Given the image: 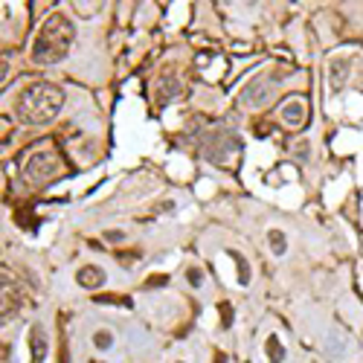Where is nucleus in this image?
Returning a JSON list of instances; mask_svg holds the SVG:
<instances>
[{
  "instance_id": "9b49d317",
  "label": "nucleus",
  "mask_w": 363,
  "mask_h": 363,
  "mask_svg": "<svg viewBox=\"0 0 363 363\" xmlns=\"http://www.w3.org/2000/svg\"><path fill=\"white\" fill-rule=\"evenodd\" d=\"M264 349H267L270 363H282V360H285V349H282V343H279V337H277V335H270V337H267Z\"/></svg>"
},
{
  "instance_id": "7ed1b4c3",
  "label": "nucleus",
  "mask_w": 363,
  "mask_h": 363,
  "mask_svg": "<svg viewBox=\"0 0 363 363\" xmlns=\"http://www.w3.org/2000/svg\"><path fill=\"white\" fill-rule=\"evenodd\" d=\"M62 172V160H58L55 151H35L33 157L23 166V184L29 186H44Z\"/></svg>"
},
{
  "instance_id": "0eeeda50",
  "label": "nucleus",
  "mask_w": 363,
  "mask_h": 363,
  "mask_svg": "<svg viewBox=\"0 0 363 363\" xmlns=\"http://www.w3.org/2000/svg\"><path fill=\"white\" fill-rule=\"evenodd\" d=\"M241 99H245L247 105H264L270 99V87H264L262 82H253L245 94H241Z\"/></svg>"
},
{
  "instance_id": "423d86ee",
  "label": "nucleus",
  "mask_w": 363,
  "mask_h": 363,
  "mask_svg": "<svg viewBox=\"0 0 363 363\" xmlns=\"http://www.w3.org/2000/svg\"><path fill=\"white\" fill-rule=\"evenodd\" d=\"M105 270L102 267H94V264H87V267H82L79 274H76V282L82 285V288H87V291H99L102 285H105Z\"/></svg>"
},
{
  "instance_id": "1a4fd4ad",
  "label": "nucleus",
  "mask_w": 363,
  "mask_h": 363,
  "mask_svg": "<svg viewBox=\"0 0 363 363\" xmlns=\"http://www.w3.org/2000/svg\"><path fill=\"white\" fill-rule=\"evenodd\" d=\"M230 256H233V262H235V270H238V285H250V264H247V259L241 256L238 250H230Z\"/></svg>"
},
{
  "instance_id": "6e6552de",
  "label": "nucleus",
  "mask_w": 363,
  "mask_h": 363,
  "mask_svg": "<svg viewBox=\"0 0 363 363\" xmlns=\"http://www.w3.org/2000/svg\"><path fill=\"white\" fill-rule=\"evenodd\" d=\"M302 116H306V108H302L299 99H291V102L282 108V119H285L288 125H299V123H302Z\"/></svg>"
},
{
  "instance_id": "f03ea898",
  "label": "nucleus",
  "mask_w": 363,
  "mask_h": 363,
  "mask_svg": "<svg viewBox=\"0 0 363 363\" xmlns=\"http://www.w3.org/2000/svg\"><path fill=\"white\" fill-rule=\"evenodd\" d=\"M76 38V29L65 15H52L44 21L41 33L33 47V58L38 65H58L70 52V44Z\"/></svg>"
},
{
  "instance_id": "2eb2a0df",
  "label": "nucleus",
  "mask_w": 363,
  "mask_h": 363,
  "mask_svg": "<svg viewBox=\"0 0 363 363\" xmlns=\"http://www.w3.org/2000/svg\"><path fill=\"white\" fill-rule=\"evenodd\" d=\"M96 302H119V306H131L128 299H119V296H94Z\"/></svg>"
},
{
  "instance_id": "39448f33",
  "label": "nucleus",
  "mask_w": 363,
  "mask_h": 363,
  "mask_svg": "<svg viewBox=\"0 0 363 363\" xmlns=\"http://www.w3.org/2000/svg\"><path fill=\"white\" fill-rule=\"evenodd\" d=\"M349 70H352V62L349 58H331L328 65V82H331V90H343L346 82H349Z\"/></svg>"
},
{
  "instance_id": "f257e3e1",
  "label": "nucleus",
  "mask_w": 363,
  "mask_h": 363,
  "mask_svg": "<svg viewBox=\"0 0 363 363\" xmlns=\"http://www.w3.org/2000/svg\"><path fill=\"white\" fill-rule=\"evenodd\" d=\"M62 108H65V90L52 82H35V84L23 87L15 102L18 119L26 125L52 123V119L62 113Z\"/></svg>"
},
{
  "instance_id": "f8f14e48",
  "label": "nucleus",
  "mask_w": 363,
  "mask_h": 363,
  "mask_svg": "<svg viewBox=\"0 0 363 363\" xmlns=\"http://www.w3.org/2000/svg\"><path fill=\"white\" fill-rule=\"evenodd\" d=\"M94 346H96L99 352H108V349L113 346V335H111L108 328H99L96 335H94Z\"/></svg>"
},
{
  "instance_id": "ddd939ff",
  "label": "nucleus",
  "mask_w": 363,
  "mask_h": 363,
  "mask_svg": "<svg viewBox=\"0 0 363 363\" xmlns=\"http://www.w3.org/2000/svg\"><path fill=\"white\" fill-rule=\"evenodd\" d=\"M186 279H189L192 288H201V285H203V274H201L198 267H189V270H186Z\"/></svg>"
},
{
  "instance_id": "4468645a",
  "label": "nucleus",
  "mask_w": 363,
  "mask_h": 363,
  "mask_svg": "<svg viewBox=\"0 0 363 363\" xmlns=\"http://www.w3.org/2000/svg\"><path fill=\"white\" fill-rule=\"evenodd\" d=\"M308 157H311V145H308V143H296V160L306 163Z\"/></svg>"
},
{
  "instance_id": "20e7f679",
  "label": "nucleus",
  "mask_w": 363,
  "mask_h": 363,
  "mask_svg": "<svg viewBox=\"0 0 363 363\" xmlns=\"http://www.w3.org/2000/svg\"><path fill=\"white\" fill-rule=\"evenodd\" d=\"M47 349H50L47 331H44L41 323H35L33 328H29V360H33V363H44L47 360Z\"/></svg>"
},
{
  "instance_id": "dca6fc26",
  "label": "nucleus",
  "mask_w": 363,
  "mask_h": 363,
  "mask_svg": "<svg viewBox=\"0 0 363 363\" xmlns=\"http://www.w3.org/2000/svg\"><path fill=\"white\" fill-rule=\"evenodd\" d=\"M108 238H111V241H119V238H123V233H116V230H111V233H108Z\"/></svg>"
},
{
  "instance_id": "9d476101",
  "label": "nucleus",
  "mask_w": 363,
  "mask_h": 363,
  "mask_svg": "<svg viewBox=\"0 0 363 363\" xmlns=\"http://www.w3.org/2000/svg\"><path fill=\"white\" fill-rule=\"evenodd\" d=\"M267 245H270V250H274V256H285L288 238H285L282 230H270V233H267Z\"/></svg>"
}]
</instances>
